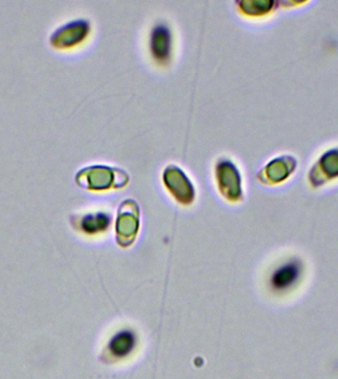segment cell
Instances as JSON below:
<instances>
[{"label":"cell","mask_w":338,"mask_h":379,"mask_svg":"<svg viewBox=\"0 0 338 379\" xmlns=\"http://www.w3.org/2000/svg\"><path fill=\"white\" fill-rule=\"evenodd\" d=\"M150 48L155 59L161 61L168 59L170 52V32L166 25H157L152 30Z\"/></svg>","instance_id":"cell-2"},{"label":"cell","mask_w":338,"mask_h":379,"mask_svg":"<svg viewBox=\"0 0 338 379\" xmlns=\"http://www.w3.org/2000/svg\"><path fill=\"white\" fill-rule=\"evenodd\" d=\"M86 228L90 232H99L108 227L110 223V216L105 212H99L95 216H88L86 218Z\"/></svg>","instance_id":"cell-4"},{"label":"cell","mask_w":338,"mask_h":379,"mask_svg":"<svg viewBox=\"0 0 338 379\" xmlns=\"http://www.w3.org/2000/svg\"><path fill=\"white\" fill-rule=\"evenodd\" d=\"M298 268L293 264L285 265L274 272L271 285L276 289H283L293 285L298 277Z\"/></svg>","instance_id":"cell-3"},{"label":"cell","mask_w":338,"mask_h":379,"mask_svg":"<svg viewBox=\"0 0 338 379\" xmlns=\"http://www.w3.org/2000/svg\"><path fill=\"white\" fill-rule=\"evenodd\" d=\"M138 344V337L132 329L125 328L118 331L108 343V350L115 358H125L131 355Z\"/></svg>","instance_id":"cell-1"}]
</instances>
